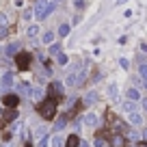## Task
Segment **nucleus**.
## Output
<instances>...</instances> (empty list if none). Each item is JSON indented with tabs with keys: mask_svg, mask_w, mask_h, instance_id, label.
Returning <instances> with one entry per match:
<instances>
[{
	"mask_svg": "<svg viewBox=\"0 0 147 147\" xmlns=\"http://www.w3.org/2000/svg\"><path fill=\"white\" fill-rule=\"evenodd\" d=\"M74 5H76V9H82L87 5V0H74Z\"/></svg>",
	"mask_w": 147,
	"mask_h": 147,
	"instance_id": "nucleus-27",
	"label": "nucleus"
},
{
	"mask_svg": "<svg viewBox=\"0 0 147 147\" xmlns=\"http://www.w3.org/2000/svg\"><path fill=\"white\" fill-rule=\"evenodd\" d=\"M52 2H54V5H61V2H65V0H52Z\"/></svg>",
	"mask_w": 147,
	"mask_h": 147,
	"instance_id": "nucleus-33",
	"label": "nucleus"
},
{
	"mask_svg": "<svg viewBox=\"0 0 147 147\" xmlns=\"http://www.w3.org/2000/svg\"><path fill=\"white\" fill-rule=\"evenodd\" d=\"M54 2H48V0H37L35 2V18L39 20V22H41V20H46L48 15L52 13V11H54Z\"/></svg>",
	"mask_w": 147,
	"mask_h": 147,
	"instance_id": "nucleus-1",
	"label": "nucleus"
},
{
	"mask_svg": "<svg viewBox=\"0 0 147 147\" xmlns=\"http://www.w3.org/2000/svg\"><path fill=\"white\" fill-rule=\"evenodd\" d=\"M13 87V74H5L0 78V91H7V89Z\"/></svg>",
	"mask_w": 147,
	"mask_h": 147,
	"instance_id": "nucleus-5",
	"label": "nucleus"
},
{
	"mask_svg": "<svg viewBox=\"0 0 147 147\" xmlns=\"http://www.w3.org/2000/svg\"><path fill=\"white\" fill-rule=\"evenodd\" d=\"M7 35H9V28H7V24H0V39H5Z\"/></svg>",
	"mask_w": 147,
	"mask_h": 147,
	"instance_id": "nucleus-24",
	"label": "nucleus"
},
{
	"mask_svg": "<svg viewBox=\"0 0 147 147\" xmlns=\"http://www.w3.org/2000/svg\"><path fill=\"white\" fill-rule=\"evenodd\" d=\"M48 91L52 93V97H56V95H63V84H61V82H52Z\"/></svg>",
	"mask_w": 147,
	"mask_h": 147,
	"instance_id": "nucleus-14",
	"label": "nucleus"
},
{
	"mask_svg": "<svg viewBox=\"0 0 147 147\" xmlns=\"http://www.w3.org/2000/svg\"><path fill=\"white\" fill-rule=\"evenodd\" d=\"M119 65H121V67H123V69H128V67H130L128 59H119Z\"/></svg>",
	"mask_w": 147,
	"mask_h": 147,
	"instance_id": "nucleus-28",
	"label": "nucleus"
},
{
	"mask_svg": "<svg viewBox=\"0 0 147 147\" xmlns=\"http://www.w3.org/2000/svg\"><path fill=\"white\" fill-rule=\"evenodd\" d=\"M128 121H130V125H134V128L143 125V117L138 115V113H132V115H128Z\"/></svg>",
	"mask_w": 147,
	"mask_h": 147,
	"instance_id": "nucleus-11",
	"label": "nucleus"
},
{
	"mask_svg": "<svg viewBox=\"0 0 147 147\" xmlns=\"http://www.w3.org/2000/svg\"><path fill=\"white\" fill-rule=\"evenodd\" d=\"M141 106H143V110L147 113V97H143V102H141Z\"/></svg>",
	"mask_w": 147,
	"mask_h": 147,
	"instance_id": "nucleus-30",
	"label": "nucleus"
},
{
	"mask_svg": "<svg viewBox=\"0 0 147 147\" xmlns=\"http://www.w3.org/2000/svg\"><path fill=\"white\" fill-rule=\"evenodd\" d=\"M78 145H80V138L76 136V134L67 136V143H65V147H78Z\"/></svg>",
	"mask_w": 147,
	"mask_h": 147,
	"instance_id": "nucleus-18",
	"label": "nucleus"
},
{
	"mask_svg": "<svg viewBox=\"0 0 147 147\" xmlns=\"http://www.w3.org/2000/svg\"><path fill=\"white\" fill-rule=\"evenodd\" d=\"M0 24H7V18H5V15H0Z\"/></svg>",
	"mask_w": 147,
	"mask_h": 147,
	"instance_id": "nucleus-32",
	"label": "nucleus"
},
{
	"mask_svg": "<svg viewBox=\"0 0 147 147\" xmlns=\"http://www.w3.org/2000/svg\"><path fill=\"white\" fill-rule=\"evenodd\" d=\"M93 145H95V147H104V145H106V141H104V138H102V136H97Z\"/></svg>",
	"mask_w": 147,
	"mask_h": 147,
	"instance_id": "nucleus-26",
	"label": "nucleus"
},
{
	"mask_svg": "<svg viewBox=\"0 0 147 147\" xmlns=\"http://www.w3.org/2000/svg\"><path fill=\"white\" fill-rule=\"evenodd\" d=\"M143 138H145V141H147V130H145V132H143Z\"/></svg>",
	"mask_w": 147,
	"mask_h": 147,
	"instance_id": "nucleus-34",
	"label": "nucleus"
},
{
	"mask_svg": "<svg viewBox=\"0 0 147 147\" xmlns=\"http://www.w3.org/2000/svg\"><path fill=\"white\" fill-rule=\"evenodd\" d=\"M54 39H56V32L54 30H46L41 35V43L43 46H52V43H54Z\"/></svg>",
	"mask_w": 147,
	"mask_h": 147,
	"instance_id": "nucleus-8",
	"label": "nucleus"
},
{
	"mask_svg": "<svg viewBox=\"0 0 147 147\" xmlns=\"http://www.w3.org/2000/svg\"><path fill=\"white\" fill-rule=\"evenodd\" d=\"M65 123H67V115H63V117H59L56 119V123L52 125V132H61V130L65 128Z\"/></svg>",
	"mask_w": 147,
	"mask_h": 147,
	"instance_id": "nucleus-13",
	"label": "nucleus"
},
{
	"mask_svg": "<svg viewBox=\"0 0 147 147\" xmlns=\"http://www.w3.org/2000/svg\"><path fill=\"white\" fill-rule=\"evenodd\" d=\"M121 110H123L125 115H132V113H138V106H136V102H132V100H125L123 104H121Z\"/></svg>",
	"mask_w": 147,
	"mask_h": 147,
	"instance_id": "nucleus-4",
	"label": "nucleus"
},
{
	"mask_svg": "<svg viewBox=\"0 0 147 147\" xmlns=\"http://www.w3.org/2000/svg\"><path fill=\"white\" fill-rule=\"evenodd\" d=\"M125 95H128V100H132V102H138V100H141V91H138L136 87H130L128 91H125Z\"/></svg>",
	"mask_w": 147,
	"mask_h": 147,
	"instance_id": "nucleus-10",
	"label": "nucleus"
},
{
	"mask_svg": "<svg viewBox=\"0 0 147 147\" xmlns=\"http://www.w3.org/2000/svg\"><path fill=\"white\" fill-rule=\"evenodd\" d=\"M97 121H100V119H97V115H93V113H87V115L82 117V123L89 125V128H95Z\"/></svg>",
	"mask_w": 147,
	"mask_h": 147,
	"instance_id": "nucleus-9",
	"label": "nucleus"
},
{
	"mask_svg": "<svg viewBox=\"0 0 147 147\" xmlns=\"http://www.w3.org/2000/svg\"><path fill=\"white\" fill-rule=\"evenodd\" d=\"M136 147H147V145H136Z\"/></svg>",
	"mask_w": 147,
	"mask_h": 147,
	"instance_id": "nucleus-35",
	"label": "nucleus"
},
{
	"mask_svg": "<svg viewBox=\"0 0 147 147\" xmlns=\"http://www.w3.org/2000/svg\"><path fill=\"white\" fill-rule=\"evenodd\" d=\"M69 30H71V26H69V24H61V26H59V35H61V37H67Z\"/></svg>",
	"mask_w": 147,
	"mask_h": 147,
	"instance_id": "nucleus-20",
	"label": "nucleus"
},
{
	"mask_svg": "<svg viewBox=\"0 0 147 147\" xmlns=\"http://www.w3.org/2000/svg\"><path fill=\"white\" fill-rule=\"evenodd\" d=\"M18 102H20V97H18V95H13V93L5 95V104L9 106V108H15V106H18Z\"/></svg>",
	"mask_w": 147,
	"mask_h": 147,
	"instance_id": "nucleus-15",
	"label": "nucleus"
},
{
	"mask_svg": "<svg viewBox=\"0 0 147 147\" xmlns=\"http://www.w3.org/2000/svg\"><path fill=\"white\" fill-rule=\"evenodd\" d=\"M123 136H115V138H113V145H115V147H123Z\"/></svg>",
	"mask_w": 147,
	"mask_h": 147,
	"instance_id": "nucleus-25",
	"label": "nucleus"
},
{
	"mask_svg": "<svg viewBox=\"0 0 147 147\" xmlns=\"http://www.w3.org/2000/svg\"><path fill=\"white\" fill-rule=\"evenodd\" d=\"M65 143H67V138L59 136V134H54V136L50 138V147H65Z\"/></svg>",
	"mask_w": 147,
	"mask_h": 147,
	"instance_id": "nucleus-12",
	"label": "nucleus"
},
{
	"mask_svg": "<svg viewBox=\"0 0 147 147\" xmlns=\"http://www.w3.org/2000/svg\"><path fill=\"white\" fill-rule=\"evenodd\" d=\"M141 50H143V52L147 54V43H141Z\"/></svg>",
	"mask_w": 147,
	"mask_h": 147,
	"instance_id": "nucleus-31",
	"label": "nucleus"
},
{
	"mask_svg": "<svg viewBox=\"0 0 147 147\" xmlns=\"http://www.w3.org/2000/svg\"><path fill=\"white\" fill-rule=\"evenodd\" d=\"M39 115L46 117V119H52L56 115V97H48L39 104Z\"/></svg>",
	"mask_w": 147,
	"mask_h": 147,
	"instance_id": "nucleus-2",
	"label": "nucleus"
},
{
	"mask_svg": "<svg viewBox=\"0 0 147 147\" xmlns=\"http://www.w3.org/2000/svg\"><path fill=\"white\" fill-rule=\"evenodd\" d=\"M138 74H141L143 82H147V63H138Z\"/></svg>",
	"mask_w": 147,
	"mask_h": 147,
	"instance_id": "nucleus-19",
	"label": "nucleus"
},
{
	"mask_svg": "<svg viewBox=\"0 0 147 147\" xmlns=\"http://www.w3.org/2000/svg\"><path fill=\"white\" fill-rule=\"evenodd\" d=\"M32 18V11H24V20H30Z\"/></svg>",
	"mask_w": 147,
	"mask_h": 147,
	"instance_id": "nucleus-29",
	"label": "nucleus"
},
{
	"mask_svg": "<svg viewBox=\"0 0 147 147\" xmlns=\"http://www.w3.org/2000/svg\"><path fill=\"white\" fill-rule=\"evenodd\" d=\"M30 59H32L30 54H18V56H15V63H18L20 69H26L28 63H30Z\"/></svg>",
	"mask_w": 147,
	"mask_h": 147,
	"instance_id": "nucleus-6",
	"label": "nucleus"
},
{
	"mask_svg": "<svg viewBox=\"0 0 147 147\" xmlns=\"http://www.w3.org/2000/svg\"><path fill=\"white\" fill-rule=\"evenodd\" d=\"M108 95L113 97V100H117V84H110L108 87Z\"/></svg>",
	"mask_w": 147,
	"mask_h": 147,
	"instance_id": "nucleus-23",
	"label": "nucleus"
},
{
	"mask_svg": "<svg viewBox=\"0 0 147 147\" xmlns=\"http://www.w3.org/2000/svg\"><path fill=\"white\" fill-rule=\"evenodd\" d=\"M97 100H100V93L97 91H89L82 102H84V106H93V104H97Z\"/></svg>",
	"mask_w": 147,
	"mask_h": 147,
	"instance_id": "nucleus-7",
	"label": "nucleus"
},
{
	"mask_svg": "<svg viewBox=\"0 0 147 147\" xmlns=\"http://www.w3.org/2000/svg\"><path fill=\"white\" fill-rule=\"evenodd\" d=\"M7 56H15V54H20V43L15 41V43H9V46H7Z\"/></svg>",
	"mask_w": 147,
	"mask_h": 147,
	"instance_id": "nucleus-16",
	"label": "nucleus"
},
{
	"mask_svg": "<svg viewBox=\"0 0 147 147\" xmlns=\"http://www.w3.org/2000/svg\"><path fill=\"white\" fill-rule=\"evenodd\" d=\"M20 93L22 95H26V97H30V100H41L43 97V89H39V87H30V84H20Z\"/></svg>",
	"mask_w": 147,
	"mask_h": 147,
	"instance_id": "nucleus-3",
	"label": "nucleus"
},
{
	"mask_svg": "<svg viewBox=\"0 0 147 147\" xmlns=\"http://www.w3.org/2000/svg\"><path fill=\"white\" fill-rule=\"evenodd\" d=\"M26 35L30 37V39H35V37L39 35V26H37V24H30V26L26 28Z\"/></svg>",
	"mask_w": 147,
	"mask_h": 147,
	"instance_id": "nucleus-17",
	"label": "nucleus"
},
{
	"mask_svg": "<svg viewBox=\"0 0 147 147\" xmlns=\"http://www.w3.org/2000/svg\"><path fill=\"white\" fill-rule=\"evenodd\" d=\"M61 54V43H52L50 46V56H59Z\"/></svg>",
	"mask_w": 147,
	"mask_h": 147,
	"instance_id": "nucleus-21",
	"label": "nucleus"
},
{
	"mask_svg": "<svg viewBox=\"0 0 147 147\" xmlns=\"http://www.w3.org/2000/svg\"><path fill=\"white\" fill-rule=\"evenodd\" d=\"M56 63H59V65H67V63H69V59H67V54H63V52H61V54H59V56H56Z\"/></svg>",
	"mask_w": 147,
	"mask_h": 147,
	"instance_id": "nucleus-22",
	"label": "nucleus"
}]
</instances>
